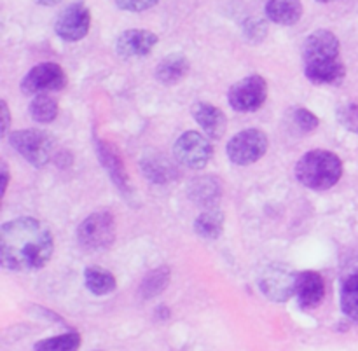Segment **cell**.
Returning <instances> with one entry per match:
<instances>
[{
    "instance_id": "1",
    "label": "cell",
    "mask_w": 358,
    "mask_h": 351,
    "mask_svg": "<svg viewBox=\"0 0 358 351\" xmlns=\"http://www.w3.org/2000/svg\"><path fill=\"white\" fill-rule=\"evenodd\" d=\"M55 240L45 224L31 217L6 222L0 229V262L9 271H37L51 259Z\"/></svg>"
},
{
    "instance_id": "2",
    "label": "cell",
    "mask_w": 358,
    "mask_h": 351,
    "mask_svg": "<svg viewBox=\"0 0 358 351\" xmlns=\"http://www.w3.org/2000/svg\"><path fill=\"white\" fill-rule=\"evenodd\" d=\"M296 177L313 191L332 189L343 177V161L331 150H310L296 164Z\"/></svg>"
},
{
    "instance_id": "3",
    "label": "cell",
    "mask_w": 358,
    "mask_h": 351,
    "mask_svg": "<svg viewBox=\"0 0 358 351\" xmlns=\"http://www.w3.org/2000/svg\"><path fill=\"white\" fill-rule=\"evenodd\" d=\"M77 240L84 250H107L115 241V219L108 212H94L80 222Z\"/></svg>"
},
{
    "instance_id": "4",
    "label": "cell",
    "mask_w": 358,
    "mask_h": 351,
    "mask_svg": "<svg viewBox=\"0 0 358 351\" xmlns=\"http://www.w3.org/2000/svg\"><path fill=\"white\" fill-rule=\"evenodd\" d=\"M9 143L24 161L35 168L49 163L52 152V138L41 129H21L9 135Z\"/></svg>"
},
{
    "instance_id": "5",
    "label": "cell",
    "mask_w": 358,
    "mask_h": 351,
    "mask_svg": "<svg viewBox=\"0 0 358 351\" xmlns=\"http://www.w3.org/2000/svg\"><path fill=\"white\" fill-rule=\"evenodd\" d=\"M268 135L261 129H245L236 133L227 143V157L238 166L254 164L268 152Z\"/></svg>"
},
{
    "instance_id": "6",
    "label": "cell",
    "mask_w": 358,
    "mask_h": 351,
    "mask_svg": "<svg viewBox=\"0 0 358 351\" xmlns=\"http://www.w3.org/2000/svg\"><path fill=\"white\" fill-rule=\"evenodd\" d=\"M268 98V83L261 76H248L233 84L227 93V100L233 110L255 112L264 105Z\"/></svg>"
},
{
    "instance_id": "7",
    "label": "cell",
    "mask_w": 358,
    "mask_h": 351,
    "mask_svg": "<svg viewBox=\"0 0 358 351\" xmlns=\"http://www.w3.org/2000/svg\"><path fill=\"white\" fill-rule=\"evenodd\" d=\"M173 154L177 161L191 170H201L208 164L213 156V145L208 136L198 131H185L177 138L173 145Z\"/></svg>"
},
{
    "instance_id": "8",
    "label": "cell",
    "mask_w": 358,
    "mask_h": 351,
    "mask_svg": "<svg viewBox=\"0 0 358 351\" xmlns=\"http://www.w3.org/2000/svg\"><path fill=\"white\" fill-rule=\"evenodd\" d=\"M91 28V10L84 2H72L59 10L55 21V31L62 41L79 42Z\"/></svg>"
},
{
    "instance_id": "9",
    "label": "cell",
    "mask_w": 358,
    "mask_h": 351,
    "mask_svg": "<svg viewBox=\"0 0 358 351\" xmlns=\"http://www.w3.org/2000/svg\"><path fill=\"white\" fill-rule=\"evenodd\" d=\"M69 79L66 73L58 63L45 62L35 65L21 80V91L24 94H42L49 91H62L66 86Z\"/></svg>"
},
{
    "instance_id": "10",
    "label": "cell",
    "mask_w": 358,
    "mask_h": 351,
    "mask_svg": "<svg viewBox=\"0 0 358 351\" xmlns=\"http://www.w3.org/2000/svg\"><path fill=\"white\" fill-rule=\"evenodd\" d=\"M297 275H294L287 266H269L259 278V287L268 299L275 303H285L296 296Z\"/></svg>"
},
{
    "instance_id": "11",
    "label": "cell",
    "mask_w": 358,
    "mask_h": 351,
    "mask_svg": "<svg viewBox=\"0 0 358 351\" xmlns=\"http://www.w3.org/2000/svg\"><path fill=\"white\" fill-rule=\"evenodd\" d=\"M341 45L339 38L331 30H317L306 38L303 48L304 66L317 65V63H327L339 59Z\"/></svg>"
},
{
    "instance_id": "12",
    "label": "cell",
    "mask_w": 358,
    "mask_h": 351,
    "mask_svg": "<svg viewBox=\"0 0 358 351\" xmlns=\"http://www.w3.org/2000/svg\"><path fill=\"white\" fill-rule=\"evenodd\" d=\"M157 35L143 28H131L119 35L117 42H115V51L121 58L131 59V58H145L150 55L157 44Z\"/></svg>"
},
{
    "instance_id": "13",
    "label": "cell",
    "mask_w": 358,
    "mask_h": 351,
    "mask_svg": "<svg viewBox=\"0 0 358 351\" xmlns=\"http://www.w3.org/2000/svg\"><path fill=\"white\" fill-rule=\"evenodd\" d=\"M341 310L350 320L358 322V255L348 259L339 278Z\"/></svg>"
},
{
    "instance_id": "14",
    "label": "cell",
    "mask_w": 358,
    "mask_h": 351,
    "mask_svg": "<svg viewBox=\"0 0 358 351\" xmlns=\"http://www.w3.org/2000/svg\"><path fill=\"white\" fill-rule=\"evenodd\" d=\"M297 303L303 310H315L322 304L325 297V282L320 273L303 271L297 275L296 283Z\"/></svg>"
},
{
    "instance_id": "15",
    "label": "cell",
    "mask_w": 358,
    "mask_h": 351,
    "mask_svg": "<svg viewBox=\"0 0 358 351\" xmlns=\"http://www.w3.org/2000/svg\"><path fill=\"white\" fill-rule=\"evenodd\" d=\"M96 152H98V159L100 163L103 164V168L107 170L108 177L112 178V182L115 184V187L119 189L121 192L128 194L131 191L129 187V180L128 175H126L124 170V163L121 159V154L117 152L114 145L107 143L105 140H96Z\"/></svg>"
},
{
    "instance_id": "16",
    "label": "cell",
    "mask_w": 358,
    "mask_h": 351,
    "mask_svg": "<svg viewBox=\"0 0 358 351\" xmlns=\"http://www.w3.org/2000/svg\"><path fill=\"white\" fill-rule=\"evenodd\" d=\"M192 117L203 128L205 135L212 140L222 138L227 129V117L219 107L206 101H198L192 107Z\"/></svg>"
},
{
    "instance_id": "17",
    "label": "cell",
    "mask_w": 358,
    "mask_h": 351,
    "mask_svg": "<svg viewBox=\"0 0 358 351\" xmlns=\"http://www.w3.org/2000/svg\"><path fill=\"white\" fill-rule=\"evenodd\" d=\"M189 69H191V65H189L187 56L182 55V52H171V55L164 56L157 65L156 79L164 86H175L187 76Z\"/></svg>"
},
{
    "instance_id": "18",
    "label": "cell",
    "mask_w": 358,
    "mask_h": 351,
    "mask_svg": "<svg viewBox=\"0 0 358 351\" xmlns=\"http://www.w3.org/2000/svg\"><path fill=\"white\" fill-rule=\"evenodd\" d=\"M264 13L273 23L292 27L303 17V3L301 0H268Z\"/></svg>"
},
{
    "instance_id": "19",
    "label": "cell",
    "mask_w": 358,
    "mask_h": 351,
    "mask_svg": "<svg viewBox=\"0 0 358 351\" xmlns=\"http://www.w3.org/2000/svg\"><path fill=\"white\" fill-rule=\"evenodd\" d=\"M189 196L194 203L205 206L206 210L215 208L217 203L220 201L222 196V187H220V180L215 177H199L191 182L189 185Z\"/></svg>"
},
{
    "instance_id": "20",
    "label": "cell",
    "mask_w": 358,
    "mask_h": 351,
    "mask_svg": "<svg viewBox=\"0 0 358 351\" xmlns=\"http://www.w3.org/2000/svg\"><path fill=\"white\" fill-rule=\"evenodd\" d=\"M308 79L318 86H339L346 77V69L341 59L304 66Z\"/></svg>"
},
{
    "instance_id": "21",
    "label": "cell",
    "mask_w": 358,
    "mask_h": 351,
    "mask_svg": "<svg viewBox=\"0 0 358 351\" xmlns=\"http://www.w3.org/2000/svg\"><path fill=\"white\" fill-rule=\"evenodd\" d=\"M84 285L93 296H107V294H112L117 289L115 276L107 269L96 268V266L86 268V271H84Z\"/></svg>"
},
{
    "instance_id": "22",
    "label": "cell",
    "mask_w": 358,
    "mask_h": 351,
    "mask_svg": "<svg viewBox=\"0 0 358 351\" xmlns=\"http://www.w3.org/2000/svg\"><path fill=\"white\" fill-rule=\"evenodd\" d=\"M222 229L224 213L217 208L205 210L194 220V231L198 233V236L205 238V240H217L222 234Z\"/></svg>"
},
{
    "instance_id": "23",
    "label": "cell",
    "mask_w": 358,
    "mask_h": 351,
    "mask_svg": "<svg viewBox=\"0 0 358 351\" xmlns=\"http://www.w3.org/2000/svg\"><path fill=\"white\" fill-rule=\"evenodd\" d=\"M58 101L49 93L35 94L34 100L30 101V107H28L31 119L35 122H41V124H48V122L55 121L58 117Z\"/></svg>"
},
{
    "instance_id": "24",
    "label": "cell",
    "mask_w": 358,
    "mask_h": 351,
    "mask_svg": "<svg viewBox=\"0 0 358 351\" xmlns=\"http://www.w3.org/2000/svg\"><path fill=\"white\" fill-rule=\"evenodd\" d=\"M168 283H170V268L161 266L143 278L142 285H140V294L143 299H152L166 289Z\"/></svg>"
},
{
    "instance_id": "25",
    "label": "cell",
    "mask_w": 358,
    "mask_h": 351,
    "mask_svg": "<svg viewBox=\"0 0 358 351\" xmlns=\"http://www.w3.org/2000/svg\"><path fill=\"white\" fill-rule=\"evenodd\" d=\"M80 334L79 332H66V334L55 336V338L42 339L35 343V351H79Z\"/></svg>"
},
{
    "instance_id": "26",
    "label": "cell",
    "mask_w": 358,
    "mask_h": 351,
    "mask_svg": "<svg viewBox=\"0 0 358 351\" xmlns=\"http://www.w3.org/2000/svg\"><path fill=\"white\" fill-rule=\"evenodd\" d=\"M143 171L156 184H164L166 180H170V175L173 173V168L170 166V163L166 164L161 163L159 159H149L143 161Z\"/></svg>"
},
{
    "instance_id": "27",
    "label": "cell",
    "mask_w": 358,
    "mask_h": 351,
    "mask_svg": "<svg viewBox=\"0 0 358 351\" xmlns=\"http://www.w3.org/2000/svg\"><path fill=\"white\" fill-rule=\"evenodd\" d=\"M338 121L343 128L358 135V103H345L338 108Z\"/></svg>"
},
{
    "instance_id": "28",
    "label": "cell",
    "mask_w": 358,
    "mask_h": 351,
    "mask_svg": "<svg viewBox=\"0 0 358 351\" xmlns=\"http://www.w3.org/2000/svg\"><path fill=\"white\" fill-rule=\"evenodd\" d=\"M294 121H296L297 128L303 133L313 131V129H317L318 124H320L317 115H315L313 112L308 110V108H297V110L294 112Z\"/></svg>"
},
{
    "instance_id": "29",
    "label": "cell",
    "mask_w": 358,
    "mask_h": 351,
    "mask_svg": "<svg viewBox=\"0 0 358 351\" xmlns=\"http://www.w3.org/2000/svg\"><path fill=\"white\" fill-rule=\"evenodd\" d=\"M115 6L121 10H129V13H142V10L150 9L156 6L159 0H114Z\"/></svg>"
},
{
    "instance_id": "30",
    "label": "cell",
    "mask_w": 358,
    "mask_h": 351,
    "mask_svg": "<svg viewBox=\"0 0 358 351\" xmlns=\"http://www.w3.org/2000/svg\"><path fill=\"white\" fill-rule=\"evenodd\" d=\"M0 107H2V119H3L2 136H6L7 131H9V128H10V114H9V108H7V103L3 100H2V103H0Z\"/></svg>"
},
{
    "instance_id": "31",
    "label": "cell",
    "mask_w": 358,
    "mask_h": 351,
    "mask_svg": "<svg viewBox=\"0 0 358 351\" xmlns=\"http://www.w3.org/2000/svg\"><path fill=\"white\" fill-rule=\"evenodd\" d=\"M2 177H3V180H2V194H6L7 185H9V180H10V177H9V166H7L6 161H2Z\"/></svg>"
},
{
    "instance_id": "32",
    "label": "cell",
    "mask_w": 358,
    "mask_h": 351,
    "mask_svg": "<svg viewBox=\"0 0 358 351\" xmlns=\"http://www.w3.org/2000/svg\"><path fill=\"white\" fill-rule=\"evenodd\" d=\"M37 3H42V6H55V3H58L59 0H35Z\"/></svg>"
},
{
    "instance_id": "33",
    "label": "cell",
    "mask_w": 358,
    "mask_h": 351,
    "mask_svg": "<svg viewBox=\"0 0 358 351\" xmlns=\"http://www.w3.org/2000/svg\"><path fill=\"white\" fill-rule=\"evenodd\" d=\"M317 2H320V3H329V2H331V0H317Z\"/></svg>"
},
{
    "instance_id": "34",
    "label": "cell",
    "mask_w": 358,
    "mask_h": 351,
    "mask_svg": "<svg viewBox=\"0 0 358 351\" xmlns=\"http://www.w3.org/2000/svg\"><path fill=\"white\" fill-rule=\"evenodd\" d=\"M96 351H101V350H96Z\"/></svg>"
}]
</instances>
